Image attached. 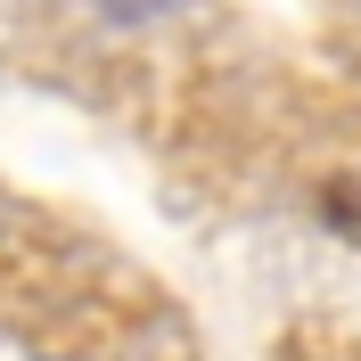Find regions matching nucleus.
I'll use <instances>...</instances> for the list:
<instances>
[{"label":"nucleus","instance_id":"f03ea898","mask_svg":"<svg viewBox=\"0 0 361 361\" xmlns=\"http://www.w3.org/2000/svg\"><path fill=\"white\" fill-rule=\"evenodd\" d=\"M329 222H337V230H353V222H361V205L345 197V189H329Z\"/></svg>","mask_w":361,"mask_h":361},{"label":"nucleus","instance_id":"f257e3e1","mask_svg":"<svg viewBox=\"0 0 361 361\" xmlns=\"http://www.w3.org/2000/svg\"><path fill=\"white\" fill-rule=\"evenodd\" d=\"M99 8H107V17H123V25H140V17H157L164 0H99Z\"/></svg>","mask_w":361,"mask_h":361}]
</instances>
